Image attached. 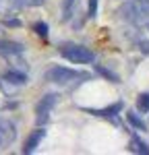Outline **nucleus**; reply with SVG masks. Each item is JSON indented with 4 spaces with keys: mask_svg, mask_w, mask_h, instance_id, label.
Segmentation results:
<instances>
[{
    "mask_svg": "<svg viewBox=\"0 0 149 155\" xmlns=\"http://www.w3.org/2000/svg\"><path fill=\"white\" fill-rule=\"evenodd\" d=\"M98 12V0H89V8H87V17H95Z\"/></svg>",
    "mask_w": 149,
    "mask_h": 155,
    "instance_id": "f3484780",
    "label": "nucleus"
},
{
    "mask_svg": "<svg viewBox=\"0 0 149 155\" xmlns=\"http://www.w3.org/2000/svg\"><path fill=\"white\" fill-rule=\"evenodd\" d=\"M56 101H58V95H56V93H48V95H44L39 101H37L35 122L39 124V126H44V124L50 120V114H52V110H54V106H56Z\"/></svg>",
    "mask_w": 149,
    "mask_h": 155,
    "instance_id": "20e7f679",
    "label": "nucleus"
},
{
    "mask_svg": "<svg viewBox=\"0 0 149 155\" xmlns=\"http://www.w3.org/2000/svg\"><path fill=\"white\" fill-rule=\"evenodd\" d=\"M139 46H141V52H145V54H149V41H141Z\"/></svg>",
    "mask_w": 149,
    "mask_h": 155,
    "instance_id": "a211bd4d",
    "label": "nucleus"
},
{
    "mask_svg": "<svg viewBox=\"0 0 149 155\" xmlns=\"http://www.w3.org/2000/svg\"><path fill=\"white\" fill-rule=\"evenodd\" d=\"M120 107H122V104L118 101V104L106 107V110H98V112H93V114H98V116H112V114H118V112H120Z\"/></svg>",
    "mask_w": 149,
    "mask_h": 155,
    "instance_id": "f8f14e48",
    "label": "nucleus"
},
{
    "mask_svg": "<svg viewBox=\"0 0 149 155\" xmlns=\"http://www.w3.org/2000/svg\"><path fill=\"white\" fill-rule=\"evenodd\" d=\"M17 4L23 8H31V6H41L44 0H17Z\"/></svg>",
    "mask_w": 149,
    "mask_h": 155,
    "instance_id": "ddd939ff",
    "label": "nucleus"
},
{
    "mask_svg": "<svg viewBox=\"0 0 149 155\" xmlns=\"http://www.w3.org/2000/svg\"><path fill=\"white\" fill-rule=\"evenodd\" d=\"M15 8H19L17 0H0V15H12Z\"/></svg>",
    "mask_w": 149,
    "mask_h": 155,
    "instance_id": "6e6552de",
    "label": "nucleus"
},
{
    "mask_svg": "<svg viewBox=\"0 0 149 155\" xmlns=\"http://www.w3.org/2000/svg\"><path fill=\"white\" fill-rule=\"evenodd\" d=\"M98 72H99V74H104V77H108V79H110L112 83H118V77H116V74H112L110 71H106V68H101V66H98Z\"/></svg>",
    "mask_w": 149,
    "mask_h": 155,
    "instance_id": "dca6fc26",
    "label": "nucleus"
},
{
    "mask_svg": "<svg viewBox=\"0 0 149 155\" xmlns=\"http://www.w3.org/2000/svg\"><path fill=\"white\" fill-rule=\"evenodd\" d=\"M44 137H46V130H44V128H35V130L27 137V141H25V145H23V153H33L37 147H39V143H41Z\"/></svg>",
    "mask_w": 149,
    "mask_h": 155,
    "instance_id": "423d86ee",
    "label": "nucleus"
},
{
    "mask_svg": "<svg viewBox=\"0 0 149 155\" xmlns=\"http://www.w3.org/2000/svg\"><path fill=\"white\" fill-rule=\"evenodd\" d=\"M128 122H131V124H133V126H137V128H139V130H143V128H145V124H143V122H141V118H139V116H137L135 112H133V114H128Z\"/></svg>",
    "mask_w": 149,
    "mask_h": 155,
    "instance_id": "2eb2a0df",
    "label": "nucleus"
},
{
    "mask_svg": "<svg viewBox=\"0 0 149 155\" xmlns=\"http://www.w3.org/2000/svg\"><path fill=\"white\" fill-rule=\"evenodd\" d=\"M77 2H79V0H64V4H62V12H64V21H66V19H71V15H73L74 6H77Z\"/></svg>",
    "mask_w": 149,
    "mask_h": 155,
    "instance_id": "9b49d317",
    "label": "nucleus"
},
{
    "mask_svg": "<svg viewBox=\"0 0 149 155\" xmlns=\"http://www.w3.org/2000/svg\"><path fill=\"white\" fill-rule=\"evenodd\" d=\"M131 151H135V153H141V155H149V147L143 141H139V139H133L131 141Z\"/></svg>",
    "mask_w": 149,
    "mask_h": 155,
    "instance_id": "1a4fd4ad",
    "label": "nucleus"
},
{
    "mask_svg": "<svg viewBox=\"0 0 149 155\" xmlns=\"http://www.w3.org/2000/svg\"><path fill=\"white\" fill-rule=\"evenodd\" d=\"M60 56L66 58L68 62H74V64H89L95 58L89 48L77 46V44H64V46H60Z\"/></svg>",
    "mask_w": 149,
    "mask_h": 155,
    "instance_id": "7ed1b4c3",
    "label": "nucleus"
},
{
    "mask_svg": "<svg viewBox=\"0 0 149 155\" xmlns=\"http://www.w3.org/2000/svg\"><path fill=\"white\" fill-rule=\"evenodd\" d=\"M137 110L139 112H149V93H141L137 97Z\"/></svg>",
    "mask_w": 149,
    "mask_h": 155,
    "instance_id": "9d476101",
    "label": "nucleus"
},
{
    "mask_svg": "<svg viewBox=\"0 0 149 155\" xmlns=\"http://www.w3.org/2000/svg\"><path fill=\"white\" fill-rule=\"evenodd\" d=\"M17 130H15V124L8 120H0V147H8L15 141Z\"/></svg>",
    "mask_w": 149,
    "mask_h": 155,
    "instance_id": "39448f33",
    "label": "nucleus"
},
{
    "mask_svg": "<svg viewBox=\"0 0 149 155\" xmlns=\"http://www.w3.org/2000/svg\"><path fill=\"white\" fill-rule=\"evenodd\" d=\"M147 2H149V0H147Z\"/></svg>",
    "mask_w": 149,
    "mask_h": 155,
    "instance_id": "6ab92c4d",
    "label": "nucleus"
},
{
    "mask_svg": "<svg viewBox=\"0 0 149 155\" xmlns=\"http://www.w3.org/2000/svg\"><path fill=\"white\" fill-rule=\"evenodd\" d=\"M4 81L6 83H12V85H25V72L11 71V72L4 74Z\"/></svg>",
    "mask_w": 149,
    "mask_h": 155,
    "instance_id": "0eeeda50",
    "label": "nucleus"
},
{
    "mask_svg": "<svg viewBox=\"0 0 149 155\" xmlns=\"http://www.w3.org/2000/svg\"><path fill=\"white\" fill-rule=\"evenodd\" d=\"M46 79L56 85H71V83H81L83 79H87V74L73 71V68H66V66H54L46 72Z\"/></svg>",
    "mask_w": 149,
    "mask_h": 155,
    "instance_id": "f03ea898",
    "label": "nucleus"
},
{
    "mask_svg": "<svg viewBox=\"0 0 149 155\" xmlns=\"http://www.w3.org/2000/svg\"><path fill=\"white\" fill-rule=\"evenodd\" d=\"M120 17L137 27L149 25V2L147 0H126L120 6Z\"/></svg>",
    "mask_w": 149,
    "mask_h": 155,
    "instance_id": "f257e3e1",
    "label": "nucleus"
},
{
    "mask_svg": "<svg viewBox=\"0 0 149 155\" xmlns=\"http://www.w3.org/2000/svg\"><path fill=\"white\" fill-rule=\"evenodd\" d=\"M33 29L37 31V35H39V37H48V25H46V23L37 21V23L33 25Z\"/></svg>",
    "mask_w": 149,
    "mask_h": 155,
    "instance_id": "4468645a",
    "label": "nucleus"
}]
</instances>
